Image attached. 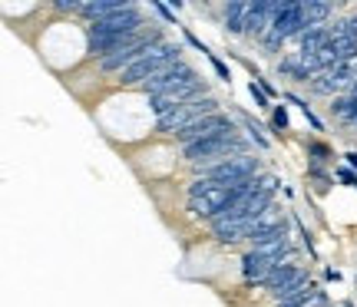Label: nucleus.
Segmentation results:
<instances>
[{
    "mask_svg": "<svg viewBox=\"0 0 357 307\" xmlns=\"http://www.w3.org/2000/svg\"><path fill=\"white\" fill-rule=\"evenodd\" d=\"M178 53H182L178 43H153L136 63L129 66L126 73H119V83H123V86H142V83L149 77H155L159 70H166L169 63H176Z\"/></svg>",
    "mask_w": 357,
    "mask_h": 307,
    "instance_id": "1",
    "label": "nucleus"
},
{
    "mask_svg": "<svg viewBox=\"0 0 357 307\" xmlns=\"http://www.w3.org/2000/svg\"><path fill=\"white\" fill-rule=\"evenodd\" d=\"M215 113H218V100H215V96H199V100L176 106L172 113L159 116V119H155V132H172V136H178L185 126L199 123V119H205V116H215Z\"/></svg>",
    "mask_w": 357,
    "mask_h": 307,
    "instance_id": "2",
    "label": "nucleus"
},
{
    "mask_svg": "<svg viewBox=\"0 0 357 307\" xmlns=\"http://www.w3.org/2000/svg\"><path fill=\"white\" fill-rule=\"evenodd\" d=\"M307 30V20H305V7H301V0H291V3H281L278 7V17H275V24L268 30L261 43H265L268 50H278L284 40L291 37H301Z\"/></svg>",
    "mask_w": 357,
    "mask_h": 307,
    "instance_id": "3",
    "label": "nucleus"
},
{
    "mask_svg": "<svg viewBox=\"0 0 357 307\" xmlns=\"http://www.w3.org/2000/svg\"><path fill=\"white\" fill-rule=\"evenodd\" d=\"M255 175H258V159H252V155H235L229 162L202 172V179H212V182H218V185H225V189L242 185V182L255 179Z\"/></svg>",
    "mask_w": 357,
    "mask_h": 307,
    "instance_id": "4",
    "label": "nucleus"
},
{
    "mask_svg": "<svg viewBox=\"0 0 357 307\" xmlns=\"http://www.w3.org/2000/svg\"><path fill=\"white\" fill-rule=\"evenodd\" d=\"M195 77H199V73H195L185 60H176V63H169L166 70H159L155 77L146 79V83H142V93H149V100H153L159 93L172 90V86H182V83H189V79H195Z\"/></svg>",
    "mask_w": 357,
    "mask_h": 307,
    "instance_id": "5",
    "label": "nucleus"
},
{
    "mask_svg": "<svg viewBox=\"0 0 357 307\" xmlns=\"http://www.w3.org/2000/svg\"><path fill=\"white\" fill-rule=\"evenodd\" d=\"M199 96H205V83L195 77V79H189V83H182V86H172V90H166V93H159V96H153L149 102H153V113H155V116H166V113H172L176 106L199 100Z\"/></svg>",
    "mask_w": 357,
    "mask_h": 307,
    "instance_id": "6",
    "label": "nucleus"
},
{
    "mask_svg": "<svg viewBox=\"0 0 357 307\" xmlns=\"http://www.w3.org/2000/svg\"><path fill=\"white\" fill-rule=\"evenodd\" d=\"M222 132H235V123H231V116L215 113V116H205V119H199V123L185 126L176 139L182 142V145H192V142L212 139V136H222Z\"/></svg>",
    "mask_w": 357,
    "mask_h": 307,
    "instance_id": "7",
    "label": "nucleus"
},
{
    "mask_svg": "<svg viewBox=\"0 0 357 307\" xmlns=\"http://www.w3.org/2000/svg\"><path fill=\"white\" fill-rule=\"evenodd\" d=\"M278 7L275 0H255L252 3V10H248V24H245V33L248 37H265L271 24H275V17H278Z\"/></svg>",
    "mask_w": 357,
    "mask_h": 307,
    "instance_id": "8",
    "label": "nucleus"
},
{
    "mask_svg": "<svg viewBox=\"0 0 357 307\" xmlns=\"http://www.w3.org/2000/svg\"><path fill=\"white\" fill-rule=\"evenodd\" d=\"M255 221H258V218H252V215L231 218V221H218V225H212V231L218 235V242L238 244V242H245V238H252V231H255Z\"/></svg>",
    "mask_w": 357,
    "mask_h": 307,
    "instance_id": "9",
    "label": "nucleus"
},
{
    "mask_svg": "<svg viewBox=\"0 0 357 307\" xmlns=\"http://www.w3.org/2000/svg\"><path fill=\"white\" fill-rule=\"evenodd\" d=\"M298 43H301V53H321L331 43V26H311L298 37Z\"/></svg>",
    "mask_w": 357,
    "mask_h": 307,
    "instance_id": "10",
    "label": "nucleus"
},
{
    "mask_svg": "<svg viewBox=\"0 0 357 307\" xmlns=\"http://www.w3.org/2000/svg\"><path fill=\"white\" fill-rule=\"evenodd\" d=\"M248 10H252V3H245V0H235V3H229V7H225V30H229V33H245Z\"/></svg>",
    "mask_w": 357,
    "mask_h": 307,
    "instance_id": "11",
    "label": "nucleus"
},
{
    "mask_svg": "<svg viewBox=\"0 0 357 307\" xmlns=\"http://www.w3.org/2000/svg\"><path fill=\"white\" fill-rule=\"evenodd\" d=\"M301 7H305V20H307V30L311 26H324V20L331 17V3L328 0H301Z\"/></svg>",
    "mask_w": 357,
    "mask_h": 307,
    "instance_id": "12",
    "label": "nucleus"
},
{
    "mask_svg": "<svg viewBox=\"0 0 357 307\" xmlns=\"http://www.w3.org/2000/svg\"><path fill=\"white\" fill-rule=\"evenodd\" d=\"M278 73H284V77H291V79H298V83H311V73H307L305 66H301V60H298V53L294 56H284L278 63Z\"/></svg>",
    "mask_w": 357,
    "mask_h": 307,
    "instance_id": "13",
    "label": "nucleus"
},
{
    "mask_svg": "<svg viewBox=\"0 0 357 307\" xmlns=\"http://www.w3.org/2000/svg\"><path fill=\"white\" fill-rule=\"evenodd\" d=\"M318 291H321V288H314V281H311V284H305L301 291H294L291 297L278 301V307H305L307 301H314V297H318Z\"/></svg>",
    "mask_w": 357,
    "mask_h": 307,
    "instance_id": "14",
    "label": "nucleus"
},
{
    "mask_svg": "<svg viewBox=\"0 0 357 307\" xmlns=\"http://www.w3.org/2000/svg\"><path fill=\"white\" fill-rule=\"evenodd\" d=\"M284 100H288V102H294V106H298V109L305 113V119H307V123H311V129H314V132H321V129H324V123H321L318 116L311 113V106H307V102L301 100V96H294V93H284Z\"/></svg>",
    "mask_w": 357,
    "mask_h": 307,
    "instance_id": "15",
    "label": "nucleus"
},
{
    "mask_svg": "<svg viewBox=\"0 0 357 307\" xmlns=\"http://www.w3.org/2000/svg\"><path fill=\"white\" fill-rule=\"evenodd\" d=\"M248 93H252V100H255V106H258V109H275V106H271V102H268V93L261 90V86H258L255 79H252V83H248Z\"/></svg>",
    "mask_w": 357,
    "mask_h": 307,
    "instance_id": "16",
    "label": "nucleus"
},
{
    "mask_svg": "<svg viewBox=\"0 0 357 307\" xmlns=\"http://www.w3.org/2000/svg\"><path fill=\"white\" fill-rule=\"evenodd\" d=\"M242 123H245V129H248V136L255 139V145H258V149H268V139H265V136H261V129H258L255 123L248 119V116H242Z\"/></svg>",
    "mask_w": 357,
    "mask_h": 307,
    "instance_id": "17",
    "label": "nucleus"
},
{
    "mask_svg": "<svg viewBox=\"0 0 357 307\" xmlns=\"http://www.w3.org/2000/svg\"><path fill=\"white\" fill-rule=\"evenodd\" d=\"M271 129H278V132L288 129V113H284V106H275V109H271Z\"/></svg>",
    "mask_w": 357,
    "mask_h": 307,
    "instance_id": "18",
    "label": "nucleus"
},
{
    "mask_svg": "<svg viewBox=\"0 0 357 307\" xmlns=\"http://www.w3.org/2000/svg\"><path fill=\"white\" fill-rule=\"evenodd\" d=\"M337 179L344 182V185H351V189H354V192H357V172H354V168L341 166V168H337Z\"/></svg>",
    "mask_w": 357,
    "mask_h": 307,
    "instance_id": "19",
    "label": "nucleus"
},
{
    "mask_svg": "<svg viewBox=\"0 0 357 307\" xmlns=\"http://www.w3.org/2000/svg\"><path fill=\"white\" fill-rule=\"evenodd\" d=\"M208 60H212V66H215V73H218V77H222V79H225V83H229V79H231V73H229V66L222 63V60H218L215 53H208Z\"/></svg>",
    "mask_w": 357,
    "mask_h": 307,
    "instance_id": "20",
    "label": "nucleus"
},
{
    "mask_svg": "<svg viewBox=\"0 0 357 307\" xmlns=\"http://www.w3.org/2000/svg\"><path fill=\"white\" fill-rule=\"evenodd\" d=\"M153 10L159 13V17H162V20H166V24H176V13L169 10L166 3H153Z\"/></svg>",
    "mask_w": 357,
    "mask_h": 307,
    "instance_id": "21",
    "label": "nucleus"
},
{
    "mask_svg": "<svg viewBox=\"0 0 357 307\" xmlns=\"http://www.w3.org/2000/svg\"><path fill=\"white\" fill-rule=\"evenodd\" d=\"M305 307H331V301H328V291H318V297H314V301H307Z\"/></svg>",
    "mask_w": 357,
    "mask_h": 307,
    "instance_id": "22",
    "label": "nucleus"
},
{
    "mask_svg": "<svg viewBox=\"0 0 357 307\" xmlns=\"http://www.w3.org/2000/svg\"><path fill=\"white\" fill-rule=\"evenodd\" d=\"M307 152H311V155H321V159H324V155H328V145H321V142H311V145H307Z\"/></svg>",
    "mask_w": 357,
    "mask_h": 307,
    "instance_id": "23",
    "label": "nucleus"
},
{
    "mask_svg": "<svg viewBox=\"0 0 357 307\" xmlns=\"http://www.w3.org/2000/svg\"><path fill=\"white\" fill-rule=\"evenodd\" d=\"M185 40H189L192 47H195V50H202V53H208V50H205V43H202V40L195 37V33H189V30H185Z\"/></svg>",
    "mask_w": 357,
    "mask_h": 307,
    "instance_id": "24",
    "label": "nucleus"
},
{
    "mask_svg": "<svg viewBox=\"0 0 357 307\" xmlns=\"http://www.w3.org/2000/svg\"><path fill=\"white\" fill-rule=\"evenodd\" d=\"M344 159H347V168H354V172H357V152H347Z\"/></svg>",
    "mask_w": 357,
    "mask_h": 307,
    "instance_id": "25",
    "label": "nucleus"
}]
</instances>
